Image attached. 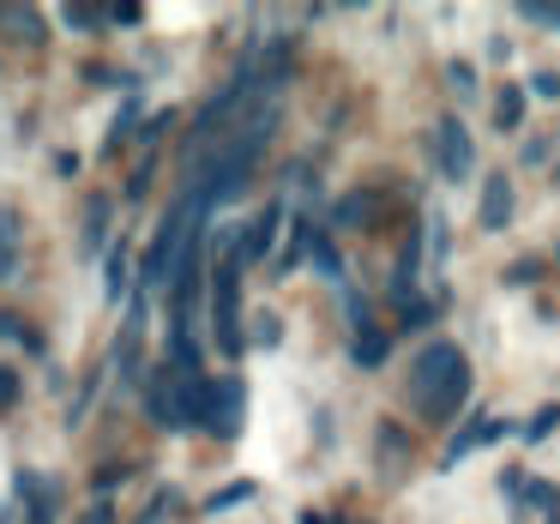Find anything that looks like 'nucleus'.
<instances>
[{"label":"nucleus","mask_w":560,"mask_h":524,"mask_svg":"<svg viewBox=\"0 0 560 524\" xmlns=\"http://www.w3.org/2000/svg\"><path fill=\"white\" fill-rule=\"evenodd\" d=\"M470 398V362H464L458 343L434 338L422 356H416V374H410V404L422 422H452Z\"/></svg>","instance_id":"nucleus-1"},{"label":"nucleus","mask_w":560,"mask_h":524,"mask_svg":"<svg viewBox=\"0 0 560 524\" xmlns=\"http://www.w3.org/2000/svg\"><path fill=\"white\" fill-rule=\"evenodd\" d=\"M187 218H199L194 199H175V211L158 223L145 259H139V278H145V290H163V283L175 278V266H182V242H187Z\"/></svg>","instance_id":"nucleus-2"},{"label":"nucleus","mask_w":560,"mask_h":524,"mask_svg":"<svg viewBox=\"0 0 560 524\" xmlns=\"http://www.w3.org/2000/svg\"><path fill=\"white\" fill-rule=\"evenodd\" d=\"M428 151H434V163H440V175L446 182H470V170H476V145H470V127L464 121H434V133H428Z\"/></svg>","instance_id":"nucleus-3"},{"label":"nucleus","mask_w":560,"mask_h":524,"mask_svg":"<svg viewBox=\"0 0 560 524\" xmlns=\"http://www.w3.org/2000/svg\"><path fill=\"white\" fill-rule=\"evenodd\" d=\"M182 386H187V374L175 362H163L145 374V410H151V422L170 428V434H182Z\"/></svg>","instance_id":"nucleus-4"},{"label":"nucleus","mask_w":560,"mask_h":524,"mask_svg":"<svg viewBox=\"0 0 560 524\" xmlns=\"http://www.w3.org/2000/svg\"><path fill=\"white\" fill-rule=\"evenodd\" d=\"M242 416H247V392H242V380H211V416H206V434L235 440V434H242Z\"/></svg>","instance_id":"nucleus-5"},{"label":"nucleus","mask_w":560,"mask_h":524,"mask_svg":"<svg viewBox=\"0 0 560 524\" xmlns=\"http://www.w3.org/2000/svg\"><path fill=\"white\" fill-rule=\"evenodd\" d=\"M235 266H218V290H211V307H218V350L242 356V314H235Z\"/></svg>","instance_id":"nucleus-6"},{"label":"nucleus","mask_w":560,"mask_h":524,"mask_svg":"<svg viewBox=\"0 0 560 524\" xmlns=\"http://www.w3.org/2000/svg\"><path fill=\"white\" fill-rule=\"evenodd\" d=\"M278 223H283V206L271 199V206L259 211L254 223H247V235H242V242L230 247V259H223V266H235V271H242V266H254V259H266V254H271V235H278Z\"/></svg>","instance_id":"nucleus-7"},{"label":"nucleus","mask_w":560,"mask_h":524,"mask_svg":"<svg viewBox=\"0 0 560 524\" xmlns=\"http://www.w3.org/2000/svg\"><path fill=\"white\" fill-rule=\"evenodd\" d=\"M380 187H355V194H343L338 206H331V230H374V218H380Z\"/></svg>","instance_id":"nucleus-8"},{"label":"nucleus","mask_w":560,"mask_h":524,"mask_svg":"<svg viewBox=\"0 0 560 524\" xmlns=\"http://www.w3.org/2000/svg\"><path fill=\"white\" fill-rule=\"evenodd\" d=\"M476 223H482V230H506V223H512V182H506V175H488V182H482Z\"/></svg>","instance_id":"nucleus-9"},{"label":"nucleus","mask_w":560,"mask_h":524,"mask_svg":"<svg viewBox=\"0 0 560 524\" xmlns=\"http://www.w3.org/2000/svg\"><path fill=\"white\" fill-rule=\"evenodd\" d=\"M500 434H506V422H494V416H482V422H470V428H464V434H458V440H452V446H446V464H464V458H470V452L494 446Z\"/></svg>","instance_id":"nucleus-10"},{"label":"nucleus","mask_w":560,"mask_h":524,"mask_svg":"<svg viewBox=\"0 0 560 524\" xmlns=\"http://www.w3.org/2000/svg\"><path fill=\"white\" fill-rule=\"evenodd\" d=\"M518 121H524V85H506L494 97V127L500 133H518Z\"/></svg>","instance_id":"nucleus-11"},{"label":"nucleus","mask_w":560,"mask_h":524,"mask_svg":"<svg viewBox=\"0 0 560 524\" xmlns=\"http://www.w3.org/2000/svg\"><path fill=\"white\" fill-rule=\"evenodd\" d=\"M386 350H392L386 331H374V326L355 331V362H362V368H380V362H386Z\"/></svg>","instance_id":"nucleus-12"},{"label":"nucleus","mask_w":560,"mask_h":524,"mask_svg":"<svg viewBox=\"0 0 560 524\" xmlns=\"http://www.w3.org/2000/svg\"><path fill=\"white\" fill-rule=\"evenodd\" d=\"M314 266H319V271H326V278H331V283H338V290H343V259H338V254H331V242H326V235H319V230H314Z\"/></svg>","instance_id":"nucleus-13"},{"label":"nucleus","mask_w":560,"mask_h":524,"mask_svg":"<svg viewBox=\"0 0 560 524\" xmlns=\"http://www.w3.org/2000/svg\"><path fill=\"white\" fill-rule=\"evenodd\" d=\"M555 422H560V404H542V410L524 422V440H530V446H536V440H548V434H555Z\"/></svg>","instance_id":"nucleus-14"},{"label":"nucleus","mask_w":560,"mask_h":524,"mask_svg":"<svg viewBox=\"0 0 560 524\" xmlns=\"http://www.w3.org/2000/svg\"><path fill=\"white\" fill-rule=\"evenodd\" d=\"M524 19L542 25V31H560V7H555V0H524Z\"/></svg>","instance_id":"nucleus-15"},{"label":"nucleus","mask_w":560,"mask_h":524,"mask_svg":"<svg viewBox=\"0 0 560 524\" xmlns=\"http://www.w3.org/2000/svg\"><path fill=\"white\" fill-rule=\"evenodd\" d=\"M247 494H254V482H230V488H218V494H211V512L235 506V500H247Z\"/></svg>","instance_id":"nucleus-16"},{"label":"nucleus","mask_w":560,"mask_h":524,"mask_svg":"<svg viewBox=\"0 0 560 524\" xmlns=\"http://www.w3.org/2000/svg\"><path fill=\"white\" fill-rule=\"evenodd\" d=\"M121 290H127V254H109V295L121 302Z\"/></svg>","instance_id":"nucleus-17"},{"label":"nucleus","mask_w":560,"mask_h":524,"mask_svg":"<svg viewBox=\"0 0 560 524\" xmlns=\"http://www.w3.org/2000/svg\"><path fill=\"white\" fill-rule=\"evenodd\" d=\"M67 25H73V31H91V25H103V13H91V7H67Z\"/></svg>","instance_id":"nucleus-18"},{"label":"nucleus","mask_w":560,"mask_h":524,"mask_svg":"<svg viewBox=\"0 0 560 524\" xmlns=\"http://www.w3.org/2000/svg\"><path fill=\"white\" fill-rule=\"evenodd\" d=\"M530 85H536V97H542V103H560V73H536Z\"/></svg>","instance_id":"nucleus-19"},{"label":"nucleus","mask_w":560,"mask_h":524,"mask_svg":"<svg viewBox=\"0 0 560 524\" xmlns=\"http://www.w3.org/2000/svg\"><path fill=\"white\" fill-rule=\"evenodd\" d=\"M13 398H19V374L0 362V404H13Z\"/></svg>","instance_id":"nucleus-20"},{"label":"nucleus","mask_w":560,"mask_h":524,"mask_svg":"<svg viewBox=\"0 0 560 524\" xmlns=\"http://www.w3.org/2000/svg\"><path fill=\"white\" fill-rule=\"evenodd\" d=\"M452 85H458V91H464V97H470V91H476V73H470V67H464V61H458V67H452Z\"/></svg>","instance_id":"nucleus-21"},{"label":"nucleus","mask_w":560,"mask_h":524,"mask_svg":"<svg viewBox=\"0 0 560 524\" xmlns=\"http://www.w3.org/2000/svg\"><path fill=\"white\" fill-rule=\"evenodd\" d=\"M506 278H512V283H530V278H536V259H518V266H512Z\"/></svg>","instance_id":"nucleus-22"},{"label":"nucleus","mask_w":560,"mask_h":524,"mask_svg":"<svg viewBox=\"0 0 560 524\" xmlns=\"http://www.w3.org/2000/svg\"><path fill=\"white\" fill-rule=\"evenodd\" d=\"M85 524H115V512H109V506H91V512H85Z\"/></svg>","instance_id":"nucleus-23"}]
</instances>
